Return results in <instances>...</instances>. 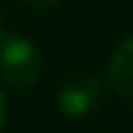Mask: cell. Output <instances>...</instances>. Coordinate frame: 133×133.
I'll list each match as a JSON object with an SVG mask.
<instances>
[{"label":"cell","mask_w":133,"mask_h":133,"mask_svg":"<svg viewBox=\"0 0 133 133\" xmlns=\"http://www.w3.org/2000/svg\"><path fill=\"white\" fill-rule=\"evenodd\" d=\"M3 125H5V98L0 92V130H3Z\"/></svg>","instance_id":"obj_5"},{"label":"cell","mask_w":133,"mask_h":133,"mask_svg":"<svg viewBox=\"0 0 133 133\" xmlns=\"http://www.w3.org/2000/svg\"><path fill=\"white\" fill-rule=\"evenodd\" d=\"M106 82L117 95L133 101V35L125 38L109 57L106 68Z\"/></svg>","instance_id":"obj_3"},{"label":"cell","mask_w":133,"mask_h":133,"mask_svg":"<svg viewBox=\"0 0 133 133\" xmlns=\"http://www.w3.org/2000/svg\"><path fill=\"white\" fill-rule=\"evenodd\" d=\"M101 95H103L101 82L95 76L79 74V76H71L60 87V98L57 101H60L63 114H68V117H84V114H90L101 103Z\"/></svg>","instance_id":"obj_2"},{"label":"cell","mask_w":133,"mask_h":133,"mask_svg":"<svg viewBox=\"0 0 133 133\" xmlns=\"http://www.w3.org/2000/svg\"><path fill=\"white\" fill-rule=\"evenodd\" d=\"M44 60L38 46L25 35L0 33V79L11 87H30L41 76Z\"/></svg>","instance_id":"obj_1"},{"label":"cell","mask_w":133,"mask_h":133,"mask_svg":"<svg viewBox=\"0 0 133 133\" xmlns=\"http://www.w3.org/2000/svg\"><path fill=\"white\" fill-rule=\"evenodd\" d=\"M19 3H25V5H33V8H52V5L63 3V0H19Z\"/></svg>","instance_id":"obj_4"}]
</instances>
